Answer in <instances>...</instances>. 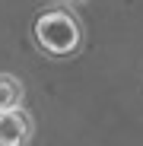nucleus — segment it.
Segmentation results:
<instances>
[{"label": "nucleus", "mask_w": 143, "mask_h": 146, "mask_svg": "<svg viewBox=\"0 0 143 146\" xmlns=\"http://www.w3.org/2000/svg\"><path fill=\"white\" fill-rule=\"evenodd\" d=\"M32 38L48 57H73L83 44V26L70 10H45L32 26Z\"/></svg>", "instance_id": "nucleus-1"}, {"label": "nucleus", "mask_w": 143, "mask_h": 146, "mask_svg": "<svg viewBox=\"0 0 143 146\" xmlns=\"http://www.w3.org/2000/svg\"><path fill=\"white\" fill-rule=\"evenodd\" d=\"M32 143V117L13 108V111H0V146H29Z\"/></svg>", "instance_id": "nucleus-2"}, {"label": "nucleus", "mask_w": 143, "mask_h": 146, "mask_svg": "<svg viewBox=\"0 0 143 146\" xmlns=\"http://www.w3.org/2000/svg\"><path fill=\"white\" fill-rule=\"evenodd\" d=\"M22 105V83L13 73H0V111H13Z\"/></svg>", "instance_id": "nucleus-3"}, {"label": "nucleus", "mask_w": 143, "mask_h": 146, "mask_svg": "<svg viewBox=\"0 0 143 146\" xmlns=\"http://www.w3.org/2000/svg\"><path fill=\"white\" fill-rule=\"evenodd\" d=\"M67 3H83V0H67Z\"/></svg>", "instance_id": "nucleus-4"}]
</instances>
